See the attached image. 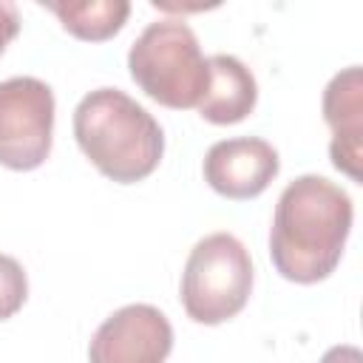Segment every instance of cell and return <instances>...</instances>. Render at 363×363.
<instances>
[{"instance_id":"cell-1","label":"cell","mask_w":363,"mask_h":363,"mask_svg":"<svg viewBox=\"0 0 363 363\" xmlns=\"http://www.w3.org/2000/svg\"><path fill=\"white\" fill-rule=\"evenodd\" d=\"M354 204L335 182L306 173L278 196L269 227V258L281 278L318 284L335 272L352 233Z\"/></svg>"},{"instance_id":"cell-2","label":"cell","mask_w":363,"mask_h":363,"mask_svg":"<svg viewBox=\"0 0 363 363\" xmlns=\"http://www.w3.org/2000/svg\"><path fill=\"white\" fill-rule=\"evenodd\" d=\"M74 136L91 164L116 184L147 179L164 153L162 125L119 88H96L79 99Z\"/></svg>"},{"instance_id":"cell-3","label":"cell","mask_w":363,"mask_h":363,"mask_svg":"<svg viewBox=\"0 0 363 363\" xmlns=\"http://www.w3.org/2000/svg\"><path fill=\"white\" fill-rule=\"evenodd\" d=\"M130 79L159 105L187 111L201 102L210 85V65L199 37L184 20L150 23L128 51Z\"/></svg>"},{"instance_id":"cell-4","label":"cell","mask_w":363,"mask_h":363,"mask_svg":"<svg viewBox=\"0 0 363 363\" xmlns=\"http://www.w3.org/2000/svg\"><path fill=\"white\" fill-rule=\"evenodd\" d=\"M252 292V258L230 233L196 241L182 272V306L190 320L218 326L235 318Z\"/></svg>"},{"instance_id":"cell-5","label":"cell","mask_w":363,"mask_h":363,"mask_svg":"<svg viewBox=\"0 0 363 363\" xmlns=\"http://www.w3.org/2000/svg\"><path fill=\"white\" fill-rule=\"evenodd\" d=\"M54 139V91L37 77L0 82V164L9 170H37Z\"/></svg>"},{"instance_id":"cell-6","label":"cell","mask_w":363,"mask_h":363,"mask_svg":"<svg viewBox=\"0 0 363 363\" xmlns=\"http://www.w3.org/2000/svg\"><path fill=\"white\" fill-rule=\"evenodd\" d=\"M173 326L150 303H128L108 315L91 337L88 363H164Z\"/></svg>"},{"instance_id":"cell-7","label":"cell","mask_w":363,"mask_h":363,"mask_svg":"<svg viewBox=\"0 0 363 363\" xmlns=\"http://www.w3.org/2000/svg\"><path fill=\"white\" fill-rule=\"evenodd\" d=\"M278 150L258 136H235L210 145L204 153V182L224 199L247 201L261 196L278 176Z\"/></svg>"},{"instance_id":"cell-8","label":"cell","mask_w":363,"mask_h":363,"mask_svg":"<svg viewBox=\"0 0 363 363\" xmlns=\"http://www.w3.org/2000/svg\"><path fill=\"white\" fill-rule=\"evenodd\" d=\"M323 119L332 128V164L352 182H360L363 162V71L349 65L335 74L323 91Z\"/></svg>"},{"instance_id":"cell-9","label":"cell","mask_w":363,"mask_h":363,"mask_svg":"<svg viewBox=\"0 0 363 363\" xmlns=\"http://www.w3.org/2000/svg\"><path fill=\"white\" fill-rule=\"evenodd\" d=\"M210 85L196 111L213 125H235L247 119L258 102V85L252 71L233 54L207 57Z\"/></svg>"},{"instance_id":"cell-10","label":"cell","mask_w":363,"mask_h":363,"mask_svg":"<svg viewBox=\"0 0 363 363\" xmlns=\"http://www.w3.org/2000/svg\"><path fill=\"white\" fill-rule=\"evenodd\" d=\"M43 9H48L62 28L85 43H105L113 34L122 31L128 14H130V3L125 0H91V3H43Z\"/></svg>"},{"instance_id":"cell-11","label":"cell","mask_w":363,"mask_h":363,"mask_svg":"<svg viewBox=\"0 0 363 363\" xmlns=\"http://www.w3.org/2000/svg\"><path fill=\"white\" fill-rule=\"evenodd\" d=\"M28 298V278L17 258L0 252V320L14 318Z\"/></svg>"},{"instance_id":"cell-12","label":"cell","mask_w":363,"mask_h":363,"mask_svg":"<svg viewBox=\"0 0 363 363\" xmlns=\"http://www.w3.org/2000/svg\"><path fill=\"white\" fill-rule=\"evenodd\" d=\"M17 34H20V11L14 3L0 0V57Z\"/></svg>"},{"instance_id":"cell-13","label":"cell","mask_w":363,"mask_h":363,"mask_svg":"<svg viewBox=\"0 0 363 363\" xmlns=\"http://www.w3.org/2000/svg\"><path fill=\"white\" fill-rule=\"evenodd\" d=\"M320 363H363V352L352 343H340V346H332L320 357Z\"/></svg>"}]
</instances>
